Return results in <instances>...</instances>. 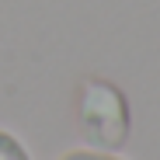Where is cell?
<instances>
[{"instance_id":"obj_1","label":"cell","mask_w":160,"mask_h":160,"mask_svg":"<svg viewBox=\"0 0 160 160\" xmlns=\"http://www.w3.org/2000/svg\"><path fill=\"white\" fill-rule=\"evenodd\" d=\"M80 125L84 136L94 146L118 150L129 136V108L125 98L108 87V84H84V98H80Z\"/></svg>"},{"instance_id":"obj_2","label":"cell","mask_w":160,"mask_h":160,"mask_svg":"<svg viewBox=\"0 0 160 160\" xmlns=\"http://www.w3.org/2000/svg\"><path fill=\"white\" fill-rule=\"evenodd\" d=\"M0 160H28V157L11 136H0Z\"/></svg>"},{"instance_id":"obj_3","label":"cell","mask_w":160,"mask_h":160,"mask_svg":"<svg viewBox=\"0 0 160 160\" xmlns=\"http://www.w3.org/2000/svg\"><path fill=\"white\" fill-rule=\"evenodd\" d=\"M66 160H112V157H98V153H70Z\"/></svg>"}]
</instances>
